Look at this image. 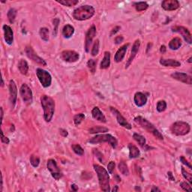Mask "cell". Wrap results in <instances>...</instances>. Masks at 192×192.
<instances>
[{
    "label": "cell",
    "instance_id": "6da1fadb",
    "mask_svg": "<svg viewBox=\"0 0 192 192\" xmlns=\"http://www.w3.org/2000/svg\"><path fill=\"white\" fill-rule=\"evenodd\" d=\"M41 104L44 110V118L47 123L52 120L55 112V101L47 95H43L41 98Z\"/></svg>",
    "mask_w": 192,
    "mask_h": 192
},
{
    "label": "cell",
    "instance_id": "7a4b0ae2",
    "mask_svg": "<svg viewBox=\"0 0 192 192\" xmlns=\"http://www.w3.org/2000/svg\"><path fill=\"white\" fill-rule=\"evenodd\" d=\"M93 167L98 175L99 185L101 190L105 192L110 191V176L107 170L98 164H94Z\"/></svg>",
    "mask_w": 192,
    "mask_h": 192
},
{
    "label": "cell",
    "instance_id": "3957f363",
    "mask_svg": "<svg viewBox=\"0 0 192 192\" xmlns=\"http://www.w3.org/2000/svg\"><path fill=\"white\" fill-rule=\"evenodd\" d=\"M95 9L91 5H82L76 8L73 12V17L77 20H86L93 17L95 14Z\"/></svg>",
    "mask_w": 192,
    "mask_h": 192
},
{
    "label": "cell",
    "instance_id": "277c9868",
    "mask_svg": "<svg viewBox=\"0 0 192 192\" xmlns=\"http://www.w3.org/2000/svg\"><path fill=\"white\" fill-rule=\"evenodd\" d=\"M134 122L140 126L142 128H143L144 129H146L148 132L152 134L158 139H164L162 134L160 133L158 129H156V128H155V126L152 123H149L147 119H146L145 118L142 117V116H137V117L134 118Z\"/></svg>",
    "mask_w": 192,
    "mask_h": 192
},
{
    "label": "cell",
    "instance_id": "5b68a950",
    "mask_svg": "<svg viewBox=\"0 0 192 192\" xmlns=\"http://www.w3.org/2000/svg\"><path fill=\"white\" fill-rule=\"evenodd\" d=\"M89 143L92 144L101 143H108L113 148H116L117 146V140L110 134H99L96 135L89 140Z\"/></svg>",
    "mask_w": 192,
    "mask_h": 192
},
{
    "label": "cell",
    "instance_id": "8992f818",
    "mask_svg": "<svg viewBox=\"0 0 192 192\" xmlns=\"http://www.w3.org/2000/svg\"><path fill=\"white\" fill-rule=\"evenodd\" d=\"M171 130L172 133L176 136H184L190 132L191 127L188 123L179 121L174 123L171 126Z\"/></svg>",
    "mask_w": 192,
    "mask_h": 192
},
{
    "label": "cell",
    "instance_id": "52a82bcc",
    "mask_svg": "<svg viewBox=\"0 0 192 192\" xmlns=\"http://www.w3.org/2000/svg\"><path fill=\"white\" fill-rule=\"evenodd\" d=\"M36 75L41 85L44 88H47L51 85L52 77L49 72L41 68H38L36 70Z\"/></svg>",
    "mask_w": 192,
    "mask_h": 192
},
{
    "label": "cell",
    "instance_id": "ba28073f",
    "mask_svg": "<svg viewBox=\"0 0 192 192\" xmlns=\"http://www.w3.org/2000/svg\"><path fill=\"white\" fill-rule=\"evenodd\" d=\"M47 167L48 171H50L51 176H53V179L56 180L60 179L62 177V174L61 173L60 170L58 167L57 164H56V161L53 159L48 160L47 164Z\"/></svg>",
    "mask_w": 192,
    "mask_h": 192
},
{
    "label": "cell",
    "instance_id": "9c48e42d",
    "mask_svg": "<svg viewBox=\"0 0 192 192\" xmlns=\"http://www.w3.org/2000/svg\"><path fill=\"white\" fill-rule=\"evenodd\" d=\"M20 94L22 99L27 104H31L32 102V92L27 84L24 83L20 89Z\"/></svg>",
    "mask_w": 192,
    "mask_h": 192
},
{
    "label": "cell",
    "instance_id": "30bf717a",
    "mask_svg": "<svg viewBox=\"0 0 192 192\" xmlns=\"http://www.w3.org/2000/svg\"><path fill=\"white\" fill-rule=\"evenodd\" d=\"M26 53H27V56H28V58H30L31 60H32L33 62H36V63L39 64V65H44V66H46L47 62L44 60L42 58H41L40 56H38L37 55V53L35 52V50H33L32 47H27L26 48Z\"/></svg>",
    "mask_w": 192,
    "mask_h": 192
},
{
    "label": "cell",
    "instance_id": "8fae6325",
    "mask_svg": "<svg viewBox=\"0 0 192 192\" xmlns=\"http://www.w3.org/2000/svg\"><path fill=\"white\" fill-rule=\"evenodd\" d=\"M61 58L65 62H75L79 59L80 55L74 50H64L61 53Z\"/></svg>",
    "mask_w": 192,
    "mask_h": 192
},
{
    "label": "cell",
    "instance_id": "7c38bea8",
    "mask_svg": "<svg viewBox=\"0 0 192 192\" xmlns=\"http://www.w3.org/2000/svg\"><path fill=\"white\" fill-rule=\"evenodd\" d=\"M110 110H111L112 113H113V115L116 116V120H117L118 123H119L120 126L126 128L127 129H131V124L129 123H128L127 120L123 117V115L120 113V112L118 111L116 108L112 107H110Z\"/></svg>",
    "mask_w": 192,
    "mask_h": 192
},
{
    "label": "cell",
    "instance_id": "4fadbf2b",
    "mask_svg": "<svg viewBox=\"0 0 192 192\" xmlns=\"http://www.w3.org/2000/svg\"><path fill=\"white\" fill-rule=\"evenodd\" d=\"M96 34V28L95 26L90 27L89 30L86 32V41H85V50L86 53H89L90 50V46H91L92 41L94 39Z\"/></svg>",
    "mask_w": 192,
    "mask_h": 192
},
{
    "label": "cell",
    "instance_id": "5bb4252c",
    "mask_svg": "<svg viewBox=\"0 0 192 192\" xmlns=\"http://www.w3.org/2000/svg\"><path fill=\"white\" fill-rule=\"evenodd\" d=\"M172 31L174 32L179 33L186 42H188V44H191V35L187 28L184 27L176 26V27H172Z\"/></svg>",
    "mask_w": 192,
    "mask_h": 192
},
{
    "label": "cell",
    "instance_id": "9a60e30c",
    "mask_svg": "<svg viewBox=\"0 0 192 192\" xmlns=\"http://www.w3.org/2000/svg\"><path fill=\"white\" fill-rule=\"evenodd\" d=\"M9 93H10V102H11L12 107H14L16 102H17V89L14 80L10 81L9 84Z\"/></svg>",
    "mask_w": 192,
    "mask_h": 192
},
{
    "label": "cell",
    "instance_id": "2e32d148",
    "mask_svg": "<svg viewBox=\"0 0 192 192\" xmlns=\"http://www.w3.org/2000/svg\"><path fill=\"white\" fill-rule=\"evenodd\" d=\"M179 2L177 0H164L161 2V7L166 11H174L179 8Z\"/></svg>",
    "mask_w": 192,
    "mask_h": 192
},
{
    "label": "cell",
    "instance_id": "e0dca14e",
    "mask_svg": "<svg viewBox=\"0 0 192 192\" xmlns=\"http://www.w3.org/2000/svg\"><path fill=\"white\" fill-rule=\"evenodd\" d=\"M140 46V41L139 39H137V40L135 41V42L134 43V44H133V47H132L131 51L130 57H129L127 63L126 64V68H128V67L130 66L131 64V62H133L135 56H136L137 53L138 51H139Z\"/></svg>",
    "mask_w": 192,
    "mask_h": 192
},
{
    "label": "cell",
    "instance_id": "ac0fdd59",
    "mask_svg": "<svg viewBox=\"0 0 192 192\" xmlns=\"http://www.w3.org/2000/svg\"><path fill=\"white\" fill-rule=\"evenodd\" d=\"M171 77H172L174 79L176 80L180 81V82L185 83L188 84V85H191L192 83L191 77L188 76V75H186L185 73L175 72V73H174L171 75Z\"/></svg>",
    "mask_w": 192,
    "mask_h": 192
},
{
    "label": "cell",
    "instance_id": "d6986e66",
    "mask_svg": "<svg viewBox=\"0 0 192 192\" xmlns=\"http://www.w3.org/2000/svg\"><path fill=\"white\" fill-rule=\"evenodd\" d=\"M134 101L135 104L137 107H143L146 104V102H147V97L143 93L137 92L134 95Z\"/></svg>",
    "mask_w": 192,
    "mask_h": 192
},
{
    "label": "cell",
    "instance_id": "ffe728a7",
    "mask_svg": "<svg viewBox=\"0 0 192 192\" xmlns=\"http://www.w3.org/2000/svg\"><path fill=\"white\" fill-rule=\"evenodd\" d=\"M4 36H5V41L8 44H12L14 41V33L11 27L8 25L3 26Z\"/></svg>",
    "mask_w": 192,
    "mask_h": 192
},
{
    "label": "cell",
    "instance_id": "44dd1931",
    "mask_svg": "<svg viewBox=\"0 0 192 192\" xmlns=\"http://www.w3.org/2000/svg\"><path fill=\"white\" fill-rule=\"evenodd\" d=\"M129 44H127L123 45L122 47H120L119 50L116 52V55L114 56V60L116 61V62H120L123 61V59H124L125 56H126V51H127L128 47Z\"/></svg>",
    "mask_w": 192,
    "mask_h": 192
},
{
    "label": "cell",
    "instance_id": "7402d4cb",
    "mask_svg": "<svg viewBox=\"0 0 192 192\" xmlns=\"http://www.w3.org/2000/svg\"><path fill=\"white\" fill-rule=\"evenodd\" d=\"M92 117L95 119L101 122V123H105L107 122L105 116H104V115L103 114L102 112L100 110V109L98 107H95L92 109Z\"/></svg>",
    "mask_w": 192,
    "mask_h": 192
},
{
    "label": "cell",
    "instance_id": "603a6c76",
    "mask_svg": "<svg viewBox=\"0 0 192 192\" xmlns=\"http://www.w3.org/2000/svg\"><path fill=\"white\" fill-rule=\"evenodd\" d=\"M160 64L165 67H179L181 66V63L179 61L175 59H160Z\"/></svg>",
    "mask_w": 192,
    "mask_h": 192
},
{
    "label": "cell",
    "instance_id": "cb8c5ba5",
    "mask_svg": "<svg viewBox=\"0 0 192 192\" xmlns=\"http://www.w3.org/2000/svg\"><path fill=\"white\" fill-rule=\"evenodd\" d=\"M74 33H75V28H74L72 26L69 25V24H67L65 27H63V30H62V35L65 38H69L71 36L73 35Z\"/></svg>",
    "mask_w": 192,
    "mask_h": 192
},
{
    "label": "cell",
    "instance_id": "d4e9b609",
    "mask_svg": "<svg viewBox=\"0 0 192 192\" xmlns=\"http://www.w3.org/2000/svg\"><path fill=\"white\" fill-rule=\"evenodd\" d=\"M128 149H129V158H138L140 155V150L136 146L133 145V144H129L128 145Z\"/></svg>",
    "mask_w": 192,
    "mask_h": 192
},
{
    "label": "cell",
    "instance_id": "484cf974",
    "mask_svg": "<svg viewBox=\"0 0 192 192\" xmlns=\"http://www.w3.org/2000/svg\"><path fill=\"white\" fill-rule=\"evenodd\" d=\"M18 68L20 73L23 75H27L29 71V65L28 63L24 59H20L18 63Z\"/></svg>",
    "mask_w": 192,
    "mask_h": 192
},
{
    "label": "cell",
    "instance_id": "4316f807",
    "mask_svg": "<svg viewBox=\"0 0 192 192\" xmlns=\"http://www.w3.org/2000/svg\"><path fill=\"white\" fill-rule=\"evenodd\" d=\"M110 65V53L109 51H106L104 53V59L101 63V69H107Z\"/></svg>",
    "mask_w": 192,
    "mask_h": 192
},
{
    "label": "cell",
    "instance_id": "83f0119b",
    "mask_svg": "<svg viewBox=\"0 0 192 192\" xmlns=\"http://www.w3.org/2000/svg\"><path fill=\"white\" fill-rule=\"evenodd\" d=\"M181 46H182V41L181 39L178 37L173 38L169 43V47L173 50H178L179 48Z\"/></svg>",
    "mask_w": 192,
    "mask_h": 192
},
{
    "label": "cell",
    "instance_id": "f1b7e54d",
    "mask_svg": "<svg viewBox=\"0 0 192 192\" xmlns=\"http://www.w3.org/2000/svg\"><path fill=\"white\" fill-rule=\"evenodd\" d=\"M118 168H119V171L124 176H128L129 175V170L128 165L124 162V161H121L118 165Z\"/></svg>",
    "mask_w": 192,
    "mask_h": 192
},
{
    "label": "cell",
    "instance_id": "f546056e",
    "mask_svg": "<svg viewBox=\"0 0 192 192\" xmlns=\"http://www.w3.org/2000/svg\"><path fill=\"white\" fill-rule=\"evenodd\" d=\"M133 138L139 143L141 147L144 148V146H146V139L142 135L138 134H134Z\"/></svg>",
    "mask_w": 192,
    "mask_h": 192
},
{
    "label": "cell",
    "instance_id": "4dcf8cb0",
    "mask_svg": "<svg viewBox=\"0 0 192 192\" xmlns=\"http://www.w3.org/2000/svg\"><path fill=\"white\" fill-rule=\"evenodd\" d=\"M134 7L137 11H142L147 9L149 8V5L146 2H139L134 3Z\"/></svg>",
    "mask_w": 192,
    "mask_h": 192
},
{
    "label": "cell",
    "instance_id": "1f68e13d",
    "mask_svg": "<svg viewBox=\"0 0 192 192\" xmlns=\"http://www.w3.org/2000/svg\"><path fill=\"white\" fill-rule=\"evenodd\" d=\"M39 34H40L42 40H44V41H47L49 40V30L47 28H45V27L41 28Z\"/></svg>",
    "mask_w": 192,
    "mask_h": 192
},
{
    "label": "cell",
    "instance_id": "d6a6232c",
    "mask_svg": "<svg viewBox=\"0 0 192 192\" xmlns=\"http://www.w3.org/2000/svg\"><path fill=\"white\" fill-rule=\"evenodd\" d=\"M56 2L61 5H65V6L71 7L76 5L79 2V1L78 0H62V1H56Z\"/></svg>",
    "mask_w": 192,
    "mask_h": 192
},
{
    "label": "cell",
    "instance_id": "836d02e7",
    "mask_svg": "<svg viewBox=\"0 0 192 192\" xmlns=\"http://www.w3.org/2000/svg\"><path fill=\"white\" fill-rule=\"evenodd\" d=\"M108 131V128L101 126H96L89 129V132L91 134H97V133H104V132Z\"/></svg>",
    "mask_w": 192,
    "mask_h": 192
},
{
    "label": "cell",
    "instance_id": "e575fe53",
    "mask_svg": "<svg viewBox=\"0 0 192 192\" xmlns=\"http://www.w3.org/2000/svg\"><path fill=\"white\" fill-rule=\"evenodd\" d=\"M84 119H85V115L83 113H78L74 117V123L76 126H78L83 121Z\"/></svg>",
    "mask_w": 192,
    "mask_h": 192
},
{
    "label": "cell",
    "instance_id": "d590c367",
    "mask_svg": "<svg viewBox=\"0 0 192 192\" xmlns=\"http://www.w3.org/2000/svg\"><path fill=\"white\" fill-rule=\"evenodd\" d=\"M16 15H17V11L14 8H11L8 12V18L11 23H13L15 20Z\"/></svg>",
    "mask_w": 192,
    "mask_h": 192
},
{
    "label": "cell",
    "instance_id": "8d00e7d4",
    "mask_svg": "<svg viewBox=\"0 0 192 192\" xmlns=\"http://www.w3.org/2000/svg\"><path fill=\"white\" fill-rule=\"evenodd\" d=\"M87 66L88 68L89 69L90 72H92V74H94L95 72L96 69V62L94 59H89L87 62Z\"/></svg>",
    "mask_w": 192,
    "mask_h": 192
},
{
    "label": "cell",
    "instance_id": "74e56055",
    "mask_svg": "<svg viewBox=\"0 0 192 192\" xmlns=\"http://www.w3.org/2000/svg\"><path fill=\"white\" fill-rule=\"evenodd\" d=\"M98 52H99V40H96L93 45L92 50V56H97L98 54Z\"/></svg>",
    "mask_w": 192,
    "mask_h": 192
},
{
    "label": "cell",
    "instance_id": "f35d334b",
    "mask_svg": "<svg viewBox=\"0 0 192 192\" xmlns=\"http://www.w3.org/2000/svg\"><path fill=\"white\" fill-rule=\"evenodd\" d=\"M166 108H167V103L165 101L162 100V101H158V104H157V110L159 113L164 112L166 110Z\"/></svg>",
    "mask_w": 192,
    "mask_h": 192
},
{
    "label": "cell",
    "instance_id": "ab89813d",
    "mask_svg": "<svg viewBox=\"0 0 192 192\" xmlns=\"http://www.w3.org/2000/svg\"><path fill=\"white\" fill-rule=\"evenodd\" d=\"M72 149H73V151L77 154V155H80V156H82V155H84V150L83 149V148L81 147L80 145H78V144L73 145V146H72Z\"/></svg>",
    "mask_w": 192,
    "mask_h": 192
},
{
    "label": "cell",
    "instance_id": "60d3db41",
    "mask_svg": "<svg viewBox=\"0 0 192 192\" xmlns=\"http://www.w3.org/2000/svg\"><path fill=\"white\" fill-rule=\"evenodd\" d=\"M30 163L34 167H37L39 165V163H40V158H39V157L36 156V155H32L30 156Z\"/></svg>",
    "mask_w": 192,
    "mask_h": 192
},
{
    "label": "cell",
    "instance_id": "b9f144b4",
    "mask_svg": "<svg viewBox=\"0 0 192 192\" xmlns=\"http://www.w3.org/2000/svg\"><path fill=\"white\" fill-rule=\"evenodd\" d=\"M182 174L183 176H184V178L186 180H188V182L190 184H191L192 183V176L191 174H189L188 172L187 171H186L184 167H182Z\"/></svg>",
    "mask_w": 192,
    "mask_h": 192
},
{
    "label": "cell",
    "instance_id": "7bdbcfd3",
    "mask_svg": "<svg viewBox=\"0 0 192 192\" xmlns=\"http://www.w3.org/2000/svg\"><path fill=\"white\" fill-rule=\"evenodd\" d=\"M93 152H94V154L95 155V156L97 157V158H98V159L99 160L101 163H103V164H104V158H103L102 154H101V152L98 150V149H94V150H93Z\"/></svg>",
    "mask_w": 192,
    "mask_h": 192
},
{
    "label": "cell",
    "instance_id": "ee69618b",
    "mask_svg": "<svg viewBox=\"0 0 192 192\" xmlns=\"http://www.w3.org/2000/svg\"><path fill=\"white\" fill-rule=\"evenodd\" d=\"M180 186H181V188L184 191H191V187L190 186V185L188 184V183L185 182H182L181 184H180Z\"/></svg>",
    "mask_w": 192,
    "mask_h": 192
},
{
    "label": "cell",
    "instance_id": "f6af8a7d",
    "mask_svg": "<svg viewBox=\"0 0 192 192\" xmlns=\"http://www.w3.org/2000/svg\"><path fill=\"white\" fill-rule=\"evenodd\" d=\"M114 168H115V162L114 161H110V162L108 164V165H107V170H108L109 174H111L112 173H113Z\"/></svg>",
    "mask_w": 192,
    "mask_h": 192
},
{
    "label": "cell",
    "instance_id": "bcb514c9",
    "mask_svg": "<svg viewBox=\"0 0 192 192\" xmlns=\"http://www.w3.org/2000/svg\"><path fill=\"white\" fill-rule=\"evenodd\" d=\"M59 19H55V20H53V25H54L55 27L54 30H53V35H56V32H57V27H58V25H59Z\"/></svg>",
    "mask_w": 192,
    "mask_h": 192
},
{
    "label": "cell",
    "instance_id": "7dc6e473",
    "mask_svg": "<svg viewBox=\"0 0 192 192\" xmlns=\"http://www.w3.org/2000/svg\"><path fill=\"white\" fill-rule=\"evenodd\" d=\"M180 161H181L182 162L183 164H185V165H186L187 167H188L189 168H190V169H191V164L188 162V161H187V160L185 159V158H184V157H183V156L180 157Z\"/></svg>",
    "mask_w": 192,
    "mask_h": 192
},
{
    "label": "cell",
    "instance_id": "c3c4849f",
    "mask_svg": "<svg viewBox=\"0 0 192 192\" xmlns=\"http://www.w3.org/2000/svg\"><path fill=\"white\" fill-rule=\"evenodd\" d=\"M1 135H2V138H1V140H2V143H9V139H8V137H6L3 134V131H1Z\"/></svg>",
    "mask_w": 192,
    "mask_h": 192
},
{
    "label": "cell",
    "instance_id": "681fc988",
    "mask_svg": "<svg viewBox=\"0 0 192 192\" xmlns=\"http://www.w3.org/2000/svg\"><path fill=\"white\" fill-rule=\"evenodd\" d=\"M123 40H124V38H123V36H118V37H116V38H115V43H116V44H119L123 41Z\"/></svg>",
    "mask_w": 192,
    "mask_h": 192
},
{
    "label": "cell",
    "instance_id": "f907efd6",
    "mask_svg": "<svg viewBox=\"0 0 192 192\" xmlns=\"http://www.w3.org/2000/svg\"><path fill=\"white\" fill-rule=\"evenodd\" d=\"M119 30H120V27H115V28L111 31V33H110V36H112V35H113L116 34V33L119 31Z\"/></svg>",
    "mask_w": 192,
    "mask_h": 192
},
{
    "label": "cell",
    "instance_id": "816d5d0a",
    "mask_svg": "<svg viewBox=\"0 0 192 192\" xmlns=\"http://www.w3.org/2000/svg\"><path fill=\"white\" fill-rule=\"evenodd\" d=\"M167 176H168V178H169V179L171 180V181H175V178H174V176H173V174L171 171H169V172L167 173Z\"/></svg>",
    "mask_w": 192,
    "mask_h": 192
},
{
    "label": "cell",
    "instance_id": "f5cc1de1",
    "mask_svg": "<svg viewBox=\"0 0 192 192\" xmlns=\"http://www.w3.org/2000/svg\"><path fill=\"white\" fill-rule=\"evenodd\" d=\"M60 134L62 135L63 137H67L68 136V131L66 130H64V129H60Z\"/></svg>",
    "mask_w": 192,
    "mask_h": 192
},
{
    "label": "cell",
    "instance_id": "db71d44e",
    "mask_svg": "<svg viewBox=\"0 0 192 192\" xmlns=\"http://www.w3.org/2000/svg\"><path fill=\"white\" fill-rule=\"evenodd\" d=\"M160 52L162 53H165L166 52V47L164 46V45H162V46L161 47V48H160Z\"/></svg>",
    "mask_w": 192,
    "mask_h": 192
},
{
    "label": "cell",
    "instance_id": "11a10c76",
    "mask_svg": "<svg viewBox=\"0 0 192 192\" xmlns=\"http://www.w3.org/2000/svg\"><path fill=\"white\" fill-rule=\"evenodd\" d=\"M71 188H72V190L73 191H76L78 190V187L75 184L71 185Z\"/></svg>",
    "mask_w": 192,
    "mask_h": 192
},
{
    "label": "cell",
    "instance_id": "9f6ffc18",
    "mask_svg": "<svg viewBox=\"0 0 192 192\" xmlns=\"http://www.w3.org/2000/svg\"><path fill=\"white\" fill-rule=\"evenodd\" d=\"M151 191H161V190H160L159 188H158L157 187H155V186H153L152 188L151 189Z\"/></svg>",
    "mask_w": 192,
    "mask_h": 192
},
{
    "label": "cell",
    "instance_id": "6f0895ef",
    "mask_svg": "<svg viewBox=\"0 0 192 192\" xmlns=\"http://www.w3.org/2000/svg\"><path fill=\"white\" fill-rule=\"evenodd\" d=\"M3 109H2V107H1V124H2V119H3Z\"/></svg>",
    "mask_w": 192,
    "mask_h": 192
},
{
    "label": "cell",
    "instance_id": "680465c9",
    "mask_svg": "<svg viewBox=\"0 0 192 192\" xmlns=\"http://www.w3.org/2000/svg\"><path fill=\"white\" fill-rule=\"evenodd\" d=\"M112 191H113V192H114V191H119V188H118L117 185H116L114 188H113V189Z\"/></svg>",
    "mask_w": 192,
    "mask_h": 192
},
{
    "label": "cell",
    "instance_id": "91938a15",
    "mask_svg": "<svg viewBox=\"0 0 192 192\" xmlns=\"http://www.w3.org/2000/svg\"><path fill=\"white\" fill-rule=\"evenodd\" d=\"M2 185H3V181H2V179H1V191H2Z\"/></svg>",
    "mask_w": 192,
    "mask_h": 192
},
{
    "label": "cell",
    "instance_id": "94428289",
    "mask_svg": "<svg viewBox=\"0 0 192 192\" xmlns=\"http://www.w3.org/2000/svg\"><path fill=\"white\" fill-rule=\"evenodd\" d=\"M191 59H192L191 57L189 58V59H188V62H189V63H191Z\"/></svg>",
    "mask_w": 192,
    "mask_h": 192
},
{
    "label": "cell",
    "instance_id": "6125c7cd",
    "mask_svg": "<svg viewBox=\"0 0 192 192\" xmlns=\"http://www.w3.org/2000/svg\"><path fill=\"white\" fill-rule=\"evenodd\" d=\"M4 86V82H3V79L2 78V86Z\"/></svg>",
    "mask_w": 192,
    "mask_h": 192
}]
</instances>
